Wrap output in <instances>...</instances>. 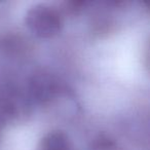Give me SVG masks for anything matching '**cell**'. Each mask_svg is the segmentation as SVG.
Segmentation results:
<instances>
[{"label":"cell","mask_w":150,"mask_h":150,"mask_svg":"<svg viewBox=\"0 0 150 150\" xmlns=\"http://www.w3.org/2000/svg\"><path fill=\"white\" fill-rule=\"evenodd\" d=\"M25 24L33 35L47 39L58 35L63 28L61 13L47 4H36L27 11Z\"/></svg>","instance_id":"cell-1"},{"label":"cell","mask_w":150,"mask_h":150,"mask_svg":"<svg viewBox=\"0 0 150 150\" xmlns=\"http://www.w3.org/2000/svg\"><path fill=\"white\" fill-rule=\"evenodd\" d=\"M29 90L31 97L38 104H45L58 95L60 84L52 75L39 73L30 80Z\"/></svg>","instance_id":"cell-2"},{"label":"cell","mask_w":150,"mask_h":150,"mask_svg":"<svg viewBox=\"0 0 150 150\" xmlns=\"http://www.w3.org/2000/svg\"><path fill=\"white\" fill-rule=\"evenodd\" d=\"M69 139L62 132H50L46 134L38 144L37 150H69Z\"/></svg>","instance_id":"cell-3"}]
</instances>
